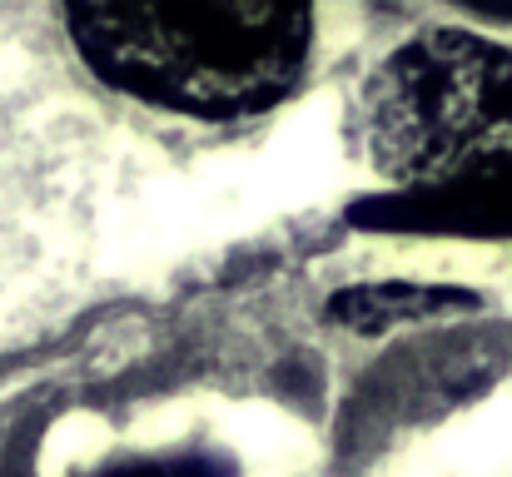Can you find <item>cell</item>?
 Here are the masks:
<instances>
[{
    "instance_id": "cell-4",
    "label": "cell",
    "mask_w": 512,
    "mask_h": 477,
    "mask_svg": "<svg viewBox=\"0 0 512 477\" xmlns=\"http://www.w3.org/2000/svg\"><path fill=\"white\" fill-rule=\"evenodd\" d=\"M100 477H234V463L219 453H184V458H150V463H130Z\"/></svg>"
},
{
    "instance_id": "cell-2",
    "label": "cell",
    "mask_w": 512,
    "mask_h": 477,
    "mask_svg": "<svg viewBox=\"0 0 512 477\" xmlns=\"http://www.w3.org/2000/svg\"><path fill=\"white\" fill-rule=\"evenodd\" d=\"M363 145L408 184L512 174V45L473 30L403 40L363 85Z\"/></svg>"
},
{
    "instance_id": "cell-3",
    "label": "cell",
    "mask_w": 512,
    "mask_h": 477,
    "mask_svg": "<svg viewBox=\"0 0 512 477\" xmlns=\"http://www.w3.org/2000/svg\"><path fill=\"white\" fill-rule=\"evenodd\" d=\"M473 304H478V299H473L468 289L388 279V284H353V289H339V294L329 299V318L343 323V328H353V333H388V328L428 323V318L473 309Z\"/></svg>"
},
{
    "instance_id": "cell-1",
    "label": "cell",
    "mask_w": 512,
    "mask_h": 477,
    "mask_svg": "<svg viewBox=\"0 0 512 477\" xmlns=\"http://www.w3.org/2000/svg\"><path fill=\"white\" fill-rule=\"evenodd\" d=\"M65 25L115 90L229 120L289 95L314 45V0H65Z\"/></svg>"
}]
</instances>
